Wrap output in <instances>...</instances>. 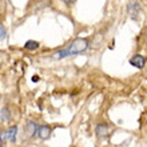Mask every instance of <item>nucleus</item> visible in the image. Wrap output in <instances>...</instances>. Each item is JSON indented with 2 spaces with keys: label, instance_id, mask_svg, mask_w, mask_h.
Instances as JSON below:
<instances>
[{
  "label": "nucleus",
  "instance_id": "nucleus-5",
  "mask_svg": "<svg viewBox=\"0 0 147 147\" xmlns=\"http://www.w3.org/2000/svg\"><path fill=\"white\" fill-rule=\"evenodd\" d=\"M95 134L98 138H107L110 135V127L106 123H99L95 127Z\"/></svg>",
  "mask_w": 147,
  "mask_h": 147
},
{
  "label": "nucleus",
  "instance_id": "nucleus-4",
  "mask_svg": "<svg viewBox=\"0 0 147 147\" xmlns=\"http://www.w3.org/2000/svg\"><path fill=\"white\" fill-rule=\"evenodd\" d=\"M51 132H52V130H51L48 126H44V124H42V126H38L36 135H38L42 140H47V139H50Z\"/></svg>",
  "mask_w": 147,
  "mask_h": 147
},
{
  "label": "nucleus",
  "instance_id": "nucleus-7",
  "mask_svg": "<svg viewBox=\"0 0 147 147\" xmlns=\"http://www.w3.org/2000/svg\"><path fill=\"white\" fill-rule=\"evenodd\" d=\"M26 131L30 136L36 135V131H38V124L34 123V122H28L27 126H26Z\"/></svg>",
  "mask_w": 147,
  "mask_h": 147
},
{
  "label": "nucleus",
  "instance_id": "nucleus-6",
  "mask_svg": "<svg viewBox=\"0 0 147 147\" xmlns=\"http://www.w3.org/2000/svg\"><path fill=\"white\" fill-rule=\"evenodd\" d=\"M130 64L134 67H136V68H139V70H142L144 67V64H146V58H144L143 55H134L131 59H130Z\"/></svg>",
  "mask_w": 147,
  "mask_h": 147
},
{
  "label": "nucleus",
  "instance_id": "nucleus-10",
  "mask_svg": "<svg viewBox=\"0 0 147 147\" xmlns=\"http://www.w3.org/2000/svg\"><path fill=\"white\" fill-rule=\"evenodd\" d=\"M5 36H7V31H5V28L0 24V40H3Z\"/></svg>",
  "mask_w": 147,
  "mask_h": 147
},
{
  "label": "nucleus",
  "instance_id": "nucleus-9",
  "mask_svg": "<svg viewBox=\"0 0 147 147\" xmlns=\"http://www.w3.org/2000/svg\"><path fill=\"white\" fill-rule=\"evenodd\" d=\"M24 47H26L28 51H35L40 47V44H39V42H36V40H28Z\"/></svg>",
  "mask_w": 147,
  "mask_h": 147
},
{
  "label": "nucleus",
  "instance_id": "nucleus-1",
  "mask_svg": "<svg viewBox=\"0 0 147 147\" xmlns=\"http://www.w3.org/2000/svg\"><path fill=\"white\" fill-rule=\"evenodd\" d=\"M87 48H88V40L79 38V39H75L67 48H63V50H59L56 52H54L52 56H54V59H64L67 56H71V55L82 54Z\"/></svg>",
  "mask_w": 147,
  "mask_h": 147
},
{
  "label": "nucleus",
  "instance_id": "nucleus-3",
  "mask_svg": "<svg viewBox=\"0 0 147 147\" xmlns=\"http://www.w3.org/2000/svg\"><path fill=\"white\" fill-rule=\"evenodd\" d=\"M127 12H128V15H130V18H131L132 20H138L139 13H140V4H139V1L132 0L131 3L128 4Z\"/></svg>",
  "mask_w": 147,
  "mask_h": 147
},
{
  "label": "nucleus",
  "instance_id": "nucleus-2",
  "mask_svg": "<svg viewBox=\"0 0 147 147\" xmlns=\"http://www.w3.org/2000/svg\"><path fill=\"white\" fill-rule=\"evenodd\" d=\"M16 134H18V127L13 126V127L8 128V130H4V131L0 132V140L1 142H15L16 140Z\"/></svg>",
  "mask_w": 147,
  "mask_h": 147
},
{
  "label": "nucleus",
  "instance_id": "nucleus-11",
  "mask_svg": "<svg viewBox=\"0 0 147 147\" xmlns=\"http://www.w3.org/2000/svg\"><path fill=\"white\" fill-rule=\"evenodd\" d=\"M63 1H64L67 5H71V4H74L75 1H76V0H63Z\"/></svg>",
  "mask_w": 147,
  "mask_h": 147
},
{
  "label": "nucleus",
  "instance_id": "nucleus-8",
  "mask_svg": "<svg viewBox=\"0 0 147 147\" xmlns=\"http://www.w3.org/2000/svg\"><path fill=\"white\" fill-rule=\"evenodd\" d=\"M0 119L3 120V122H8V120L11 119V112H9V110L7 107L0 110Z\"/></svg>",
  "mask_w": 147,
  "mask_h": 147
}]
</instances>
